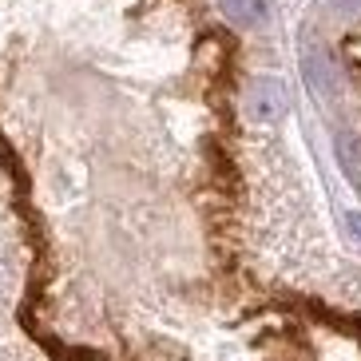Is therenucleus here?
<instances>
[{
  "instance_id": "7ed1b4c3",
  "label": "nucleus",
  "mask_w": 361,
  "mask_h": 361,
  "mask_svg": "<svg viewBox=\"0 0 361 361\" xmlns=\"http://www.w3.org/2000/svg\"><path fill=\"white\" fill-rule=\"evenodd\" d=\"M334 155H338L341 171H345V179H350L353 187H361V143H357V139H353V135H338Z\"/></svg>"
},
{
  "instance_id": "39448f33",
  "label": "nucleus",
  "mask_w": 361,
  "mask_h": 361,
  "mask_svg": "<svg viewBox=\"0 0 361 361\" xmlns=\"http://www.w3.org/2000/svg\"><path fill=\"white\" fill-rule=\"evenodd\" d=\"M329 8L341 16H361V0H329Z\"/></svg>"
},
{
  "instance_id": "423d86ee",
  "label": "nucleus",
  "mask_w": 361,
  "mask_h": 361,
  "mask_svg": "<svg viewBox=\"0 0 361 361\" xmlns=\"http://www.w3.org/2000/svg\"><path fill=\"white\" fill-rule=\"evenodd\" d=\"M345 226H350V234H353V238H357V243H361V214H345Z\"/></svg>"
},
{
  "instance_id": "f03ea898",
  "label": "nucleus",
  "mask_w": 361,
  "mask_h": 361,
  "mask_svg": "<svg viewBox=\"0 0 361 361\" xmlns=\"http://www.w3.org/2000/svg\"><path fill=\"white\" fill-rule=\"evenodd\" d=\"M219 8L238 28H262L270 20V0H219Z\"/></svg>"
},
{
  "instance_id": "20e7f679",
  "label": "nucleus",
  "mask_w": 361,
  "mask_h": 361,
  "mask_svg": "<svg viewBox=\"0 0 361 361\" xmlns=\"http://www.w3.org/2000/svg\"><path fill=\"white\" fill-rule=\"evenodd\" d=\"M302 72H306V80L318 87V92H329V60L322 56V48H310V52H306Z\"/></svg>"
},
{
  "instance_id": "f257e3e1",
  "label": "nucleus",
  "mask_w": 361,
  "mask_h": 361,
  "mask_svg": "<svg viewBox=\"0 0 361 361\" xmlns=\"http://www.w3.org/2000/svg\"><path fill=\"white\" fill-rule=\"evenodd\" d=\"M286 111V87L278 84L274 75H258L255 84L246 87V116L255 123H278Z\"/></svg>"
}]
</instances>
